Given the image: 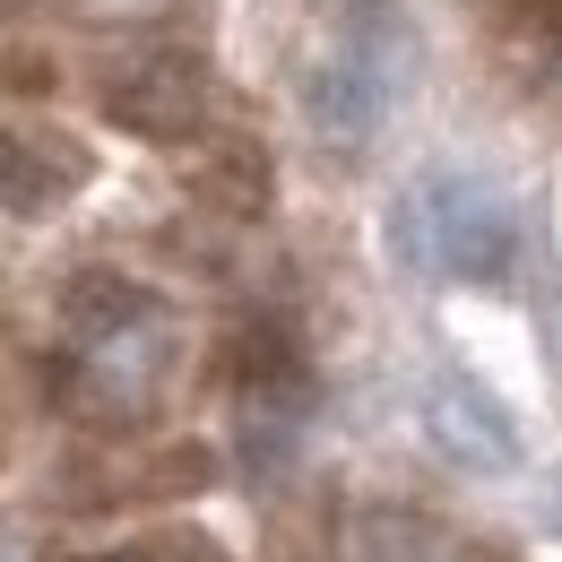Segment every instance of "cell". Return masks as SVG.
<instances>
[{
	"label": "cell",
	"mask_w": 562,
	"mask_h": 562,
	"mask_svg": "<svg viewBox=\"0 0 562 562\" xmlns=\"http://www.w3.org/2000/svg\"><path fill=\"white\" fill-rule=\"evenodd\" d=\"M390 243L407 269L459 285H493L510 269V209L493 200V182H476L468 165H424L390 209Z\"/></svg>",
	"instance_id": "cell-1"
},
{
	"label": "cell",
	"mask_w": 562,
	"mask_h": 562,
	"mask_svg": "<svg viewBox=\"0 0 562 562\" xmlns=\"http://www.w3.org/2000/svg\"><path fill=\"white\" fill-rule=\"evenodd\" d=\"M104 113L131 131V139H191L200 122H209V70L182 53V44H147L131 61H113L104 70Z\"/></svg>",
	"instance_id": "cell-2"
},
{
	"label": "cell",
	"mask_w": 562,
	"mask_h": 562,
	"mask_svg": "<svg viewBox=\"0 0 562 562\" xmlns=\"http://www.w3.org/2000/svg\"><path fill=\"white\" fill-rule=\"evenodd\" d=\"M424 432H432V450L459 459L468 476H510V468H519V424H510V407L493 398L485 381H468V372H441V381L424 390Z\"/></svg>",
	"instance_id": "cell-3"
},
{
	"label": "cell",
	"mask_w": 562,
	"mask_h": 562,
	"mask_svg": "<svg viewBox=\"0 0 562 562\" xmlns=\"http://www.w3.org/2000/svg\"><path fill=\"white\" fill-rule=\"evenodd\" d=\"M225 372H234L243 407H260V416H303V407H312V363H303V338H294L285 321H269V312H251V321L234 329Z\"/></svg>",
	"instance_id": "cell-4"
},
{
	"label": "cell",
	"mask_w": 562,
	"mask_h": 562,
	"mask_svg": "<svg viewBox=\"0 0 562 562\" xmlns=\"http://www.w3.org/2000/svg\"><path fill=\"white\" fill-rule=\"evenodd\" d=\"M381 113H390V87L363 61H347V53H329L321 70L303 78V122H312V139L329 156H363L372 131H381Z\"/></svg>",
	"instance_id": "cell-5"
},
{
	"label": "cell",
	"mask_w": 562,
	"mask_h": 562,
	"mask_svg": "<svg viewBox=\"0 0 562 562\" xmlns=\"http://www.w3.org/2000/svg\"><path fill=\"white\" fill-rule=\"evenodd\" d=\"M61 321H70L87 347H122V338H147L156 329V294L122 269H78L61 285Z\"/></svg>",
	"instance_id": "cell-6"
},
{
	"label": "cell",
	"mask_w": 562,
	"mask_h": 562,
	"mask_svg": "<svg viewBox=\"0 0 562 562\" xmlns=\"http://www.w3.org/2000/svg\"><path fill=\"white\" fill-rule=\"evenodd\" d=\"M200 200H209L216 216H234V225L269 216V200H278V182H269V147H260V139H225L209 156V173H200Z\"/></svg>",
	"instance_id": "cell-7"
},
{
	"label": "cell",
	"mask_w": 562,
	"mask_h": 562,
	"mask_svg": "<svg viewBox=\"0 0 562 562\" xmlns=\"http://www.w3.org/2000/svg\"><path fill=\"white\" fill-rule=\"evenodd\" d=\"M347 554L355 562H432V519L407 502H363L347 519Z\"/></svg>",
	"instance_id": "cell-8"
},
{
	"label": "cell",
	"mask_w": 562,
	"mask_h": 562,
	"mask_svg": "<svg viewBox=\"0 0 562 562\" xmlns=\"http://www.w3.org/2000/svg\"><path fill=\"white\" fill-rule=\"evenodd\" d=\"M200 485H209V450L200 441H182V450L156 459V493H200Z\"/></svg>",
	"instance_id": "cell-9"
},
{
	"label": "cell",
	"mask_w": 562,
	"mask_h": 562,
	"mask_svg": "<svg viewBox=\"0 0 562 562\" xmlns=\"http://www.w3.org/2000/svg\"><path fill=\"white\" fill-rule=\"evenodd\" d=\"M459 562H510L502 546H459Z\"/></svg>",
	"instance_id": "cell-10"
},
{
	"label": "cell",
	"mask_w": 562,
	"mask_h": 562,
	"mask_svg": "<svg viewBox=\"0 0 562 562\" xmlns=\"http://www.w3.org/2000/svg\"><path fill=\"white\" fill-rule=\"evenodd\" d=\"M321 9H329V18H347V9H355V0H321Z\"/></svg>",
	"instance_id": "cell-11"
},
{
	"label": "cell",
	"mask_w": 562,
	"mask_h": 562,
	"mask_svg": "<svg viewBox=\"0 0 562 562\" xmlns=\"http://www.w3.org/2000/svg\"><path fill=\"white\" fill-rule=\"evenodd\" d=\"M191 562H216V554H191Z\"/></svg>",
	"instance_id": "cell-12"
}]
</instances>
